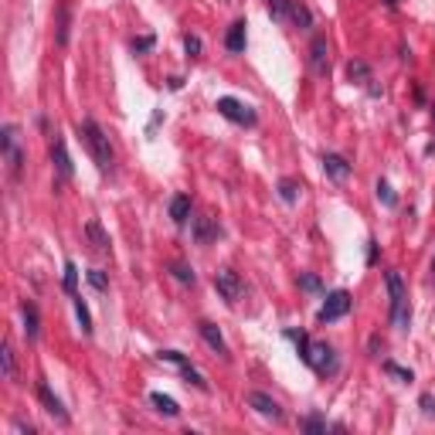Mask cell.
Wrapping results in <instances>:
<instances>
[{"mask_svg": "<svg viewBox=\"0 0 435 435\" xmlns=\"http://www.w3.org/2000/svg\"><path fill=\"white\" fill-rule=\"evenodd\" d=\"M78 133H82V140H85V146H89L95 167H99L102 173L112 171V146H109V136L102 133V126L95 123L92 116H85V119L78 123Z\"/></svg>", "mask_w": 435, "mask_h": 435, "instance_id": "6da1fadb", "label": "cell"}, {"mask_svg": "<svg viewBox=\"0 0 435 435\" xmlns=\"http://www.w3.org/2000/svg\"><path fill=\"white\" fill-rule=\"evenodd\" d=\"M385 282H388V296H391V323L398 326V330H408V326H412V310H408L404 279L391 269V272H385Z\"/></svg>", "mask_w": 435, "mask_h": 435, "instance_id": "7a4b0ae2", "label": "cell"}, {"mask_svg": "<svg viewBox=\"0 0 435 435\" xmlns=\"http://www.w3.org/2000/svg\"><path fill=\"white\" fill-rule=\"evenodd\" d=\"M218 112L235 126H255L259 123L255 109H252L249 102H242V99H232V95H221V99H218Z\"/></svg>", "mask_w": 435, "mask_h": 435, "instance_id": "3957f363", "label": "cell"}, {"mask_svg": "<svg viewBox=\"0 0 435 435\" xmlns=\"http://www.w3.org/2000/svg\"><path fill=\"white\" fill-rule=\"evenodd\" d=\"M0 146H4V160H7V171L14 181H21V171H24V154H21V146H17V126H4V133H0Z\"/></svg>", "mask_w": 435, "mask_h": 435, "instance_id": "277c9868", "label": "cell"}, {"mask_svg": "<svg viewBox=\"0 0 435 435\" xmlns=\"http://www.w3.org/2000/svg\"><path fill=\"white\" fill-rule=\"evenodd\" d=\"M215 289L221 293V299H225L228 306H235V303L242 299V293H245V282H242V276H238L235 269H218L215 272Z\"/></svg>", "mask_w": 435, "mask_h": 435, "instance_id": "5b68a950", "label": "cell"}, {"mask_svg": "<svg viewBox=\"0 0 435 435\" xmlns=\"http://www.w3.org/2000/svg\"><path fill=\"white\" fill-rule=\"evenodd\" d=\"M306 364H310L316 374H337V350L330 347V343H310V350H306Z\"/></svg>", "mask_w": 435, "mask_h": 435, "instance_id": "8992f818", "label": "cell"}, {"mask_svg": "<svg viewBox=\"0 0 435 435\" xmlns=\"http://www.w3.org/2000/svg\"><path fill=\"white\" fill-rule=\"evenodd\" d=\"M347 313H350V293H347V289H333V293L326 296V303L320 306L316 320H320V323H333V320H340Z\"/></svg>", "mask_w": 435, "mask_h": 435, "instance_id": "52a82bcc", "label": "cell"}, {"mask_svg": "<svg viewBox=\"0 0 435 435\" xmlns=\"http://www.w3.org/2000/svg\"><path fill=\"white\" fill-rule=\"evenodd\" d=\"M310 68L313 75H326L330 72V45H326L323 34H316L310 45Z\"/></svg>", "mask_w": 435, "mask_h": 435, "instance_id": "ba28073f", "label": "cell"}, {"mask_svg": "<svg viewBox=\"0 0 435 435\" xmlns=\"http://www.w3.org/2000/svg\"><path fill=\"white\" fill-rule=\"evenodd\" d=\"M249 408H255L262 419H272V421H282V408L276 398H269L265 391H252L249 394Z\"/></svg>", "mask_w": 435, "mask_h": 435, "instance_id": "9c48e42d", "label": "cell"}, {"mask_svg": "<svg viewBox=\"0 0 435 435\" xmlns=\"http://www.w3.org/2000/svg\"><path fill=\"white\" fill-rule=\"evenodd\" d=\"M198 333H201L204 343H208L211 350H218V354H221L225 360L232 358V350H228V343H225V337H221V330H218L211 320H201V323H198Z\"/></svg>", "mask_w": 435, "mask_h": 435, "instance_id": "30bf717a", "label": "cell"}, {"mask_svg": "<svg viewBox=\"0 0 435 435\" xmlns=\"http://www.w3.org/2000/svg\"><path fill=\"white\" fill-rule=\"evenodd\" d=\"M51 163H55V171H58L62 181H72V177H75V167H72V156H68V150H65L62 136H58L55 146H51Z\"/></svg>", "mask_w": 435, "mask_h": 435, "instance_id": "8fae6325", "label": "cell"}, {"mask_svg": "<svg viewBox=\"0 0 435 435\" xmlns=\"http://www.w3.org/2000/svg\"><path fill=\"white\" fill-rule=\"evenodd\" d=\"M218 235H221V225H218V218H194V242L198 245H211Z\"/></svg>", "mask_w": 435, "mask_h": 435, "instance_id": "7c38bea8", "label": "cell"}, {"mask_svg": "<svg viewBox=\"0 0 435 435\" xmlns=\"http://www.w3.org/2000/svg\"><path fill=\"white\" fill-rule=\"evenodd\" d=\"M323 171H326V177H330V181L343 184V181L350 177V171H354V167H350L340 154H323Z\"/></svg>", "mask_w": 435, "mask_h": 435, "instance_id": "4fadbf2b", "label": "cell"}, {"mask_svg": "<svg viewBox=\"0 0 435 435\" xmlns=\"http://www.w3.org/2000/svg\"><path fill=\"white\" fill-rule=\"evenodd\" d=\"M38 398H41V404H45L48 415H55V419L62 421V425H68V412H65L62 402L51 394V388H48V385H38Z\"/></svg>", "mask_w": 435, "mask_h": 435, "instance_id": "5bb4252c", "label": "cell"}, {"mask_svg": "<svg viewBox=\"0 0 435 435\" xmlns=\"http://www.w3.org/2000/svg\"><path fill=\"white\" fill-rule=\"evenodd\" d=\"M21 316H24V333H28V340H38V337H41V320H38V306H34L31 299L21 303Z\"/></svg>", "mask_w": 435, "mask_h": 435, "instance_id": "9a60e30c", "label": "cell"}, {"mask_svg": "<svg viewBox=\"0 0 435 435\" xmlns=\"http://www.w3.org/2000/svg\"><path fill=\"white\" fill-rule=\"evenodd\" d=\"M245 21H235L232 28H228V34H225V48L232 51V55H242L245 51Z\"/></svg>", "mask_w": 435, "mask_h": 435, "instance_id": "2e32d148", "label": "cell"}, {"mask_svg": "<svg viewBox=\"0 0 435 435\" xmlns=\"http://www.w3.org/2000/svg\"><path fill=\"white\" fill-rule=\"evenodd\" d=\"M85 235H89V242H92V249L99 252V255H109V249H112V245H109V235L102 232V225H99L95 218L85 225Z\"/></svg>", "mask_w": 435, "mask_h": 435, "instance_id": "e0dca14e", "label": "cell"}, {"mask_svg": "<svg viewBox=\"0 0 435 435\" xmlns=\"http://www.w3.org/2000/svg\"><path fill=\"white\" fill-rule=\"evenodd\" d=\"M150 404H154L160 415H167V419H177V415H181V404L173 402L171 394H160V391H154V394H150Z\"/></svg>", "mask_w": 435, "mask_h": 435, "instance_id": "ac0fdd59", "label": "cell"}, {"mask_svg": "<svg viewBox=\"0 0 435 435\" xmlns=\"http://www.w3.org/2000/svg\"><path fill=\"white\" fill-rule=\"evenodd\" d=\"M171 218L173 225H187V218H190V198L187 194H173L171 198Z\"/></svg>", "mask_w": 435, "mask_h": 435, "instance_id": "d6986e66", "label": "cell"}, {"mask_svg": "<svg viewBox=\"0 0 435 435\" xmlns=\"http://www.w3.org/2000/svg\"><path fill=\"white\" fill-rule=\"evenodd\" d=\"M177 367H181V374H184V381H187V385H194L198 391H208V381H204V374H201V371H194V367H190V360H187V358L177 360Z\"/></svg>", "mask_w": 435, "mask_h": 435, "instance_id": "ffe728a7", "label": "cell"}, {"mask_svg": "<svg viewBox=\"0 0 435 435\" xmlns=\"http://www.w3.org/2000/svg\"><path fill=\"white\" fill-rule=\"evenodd\" d=\"M0 360H4V377H7V381H14V377H17V360H14V347H11L7 340H4Z\"/></svg>", "mask_w": 435, "mask_h": 435, "instance_id": "44dd1931", "label": "cell"}, {"mask_svg": "<svg viewBox=\"0 0 435 435\" xmlns=\"http://www.w3.org/2000/svg\"><path fill=\"white\" fill-rule=\"evenodd\" d=\"M299 190H303V187L296 184V181H289V177H282V181H279V198L286 204H296V201H299Z\"/></svg>", "mask_w": 435, "mask_h": 435, "instance_id": "7402d4cb", "label": "cell"}, {"mask_svg": "<svg viewBox=\"0 0 435 435\" xmlns=\"http://www.w3.org/2000/svg\"><path fill=\"white\" fill-rule=\"evenodd\" d=\"M293 4H296V0H269V11H272V17H276V21H289V14H293Z\"/></svg>", "mask_w": 435, "mask_h": 435, "instance_id": "603a6c76", "label": "cell"}, {"mask_svg": "<svg viewBox=\"0 0 435 435\" xmlns=\"http://www.w3.org/2000/svg\"><path fill=\"white\" fill-rule=\"evenodd\" d=\"M171 276L177 282H184V286H194V279H198V276H194V269H187L184 262H171Z\"/></svg>", "mask_w": 435, "mask_h": 435, "instance_id": "cb8c5ba5", "label": "cell"}, {"mask_svg": "<svg viewBox=\"0 0 435 435\" xmlns=\"http://www.w3.org/2000/svg\"><path fill=\"white\" fill-rule=\"evenodd\" d=\"M347 78H350V82H371V68L364 62H350L347 65Z\"/></svg>", "mask_w": 435, "mask_h": 435, "instance_id": "d4e9b609", "label": "cell"}, {"mask_svg": "<svg viewBox=\"0 0 435 435\" xmlns=\"http://www.w3.org/2000/svg\"><path fill=\"white\" fill-rule=\"evenodd\" d=\"M68 24H72V17H68V7H58V45H68Z\"/></svg>", "mask_w": 435, "mask_h": 435, "instance_id": "484cf974", "label": "cell"}, {"mask_svg": "<svg viewBox=\"0 0 435 435\" xmlns=\"http://www.w3.org/2000/svg\"><path fill=\"white\" fill-rule=\"evenodd\" d=\"M75 316H78V323H82V333H92V316H89V306L82 299H75Z\"/></svg>", "mask_w": 435, "mask_h": 435, "instance_id": "4316f807", "label": "cell"}, {"mask_svg": "<svg viewBox=\"0 0 435 435\" xmlns=\"http://www.w3.org/2000/svg\"><path fill=\"white\" fill-rule=\"evenodd\" d=\"M289 21H296V24H303V28H310V24H313L310 11H306V7H303L299 0H296V4H293V14H289Z\"/></svg>", "mask_w": 435, "mask_h": 435, "instance_id": "83f0119b", "label": "cell"}, {"mask_svg": "<svg viewBox=\"0 0 435 435\" xmlns=\"http://www.w3.org/2000/svg\"><path fill=\"white\" fill-rule=\"evenodd\" d=\"M377 201H385L388 208H394V204H398V198H394V190H391L388 181H377Z\"/></svg>", "mask_w": 435, "mask_h": 435, "instance_id": "f1b7e54d", "label": "cell"}, {"mask_svg": "<svg viewBox=\"0 0 435 435\" xmlns=\"http://www.w3.org/2000/svg\"><path fill=\"white\" fill-rule=\"evenodd\" d=\"M75 286H78V265L65 262V289H68V293H75Z\"/></svg>", "mask_w": 435, "mask_h": 435, "instance_id": "f546056e", "label": "cell"}, {"mask_svg": "<svg viewBox=\"0 0 435 435\" xmlns=\"http://www.w3.org/2000/svg\"><path fill=\"white\" fill-rule=\"evenodd\" d=\"M385 371H388L391 377H398V381H415V374L404 371V367H398V364H391V360H385Z\"/></svg>", "mask_w": 435, "mask_h": 435, "instance_id": "4dcf8cb0", "label": "cell"}, {"mask_svg": "<svg viewBox=\"0 0 435 435\" xmlns=\"http://www.w3.org/2000/svg\"><path fill=\"white\" fill-rule=\"evenodd\" d=\"M184 51L190 58H198V55H201V38H198V34H184Z\"/></svg>", "mask_w": 435, "mask_h": 435, "instance_id": "1f68e13d", "label": "cell"}, {"mask_svg": "<svg viewBox=\"0 0 435 435\" xmlns=\"http://www.w3.org/2000/svg\"><path fill=\"white\" fill-rule=\"evenodd\" d=\"M303 429H306V432H313V435H320V432H326V421L313 415V419H306V421H303Z\"/></svg>", "mask_w": 435, "mask_h": 435, "instance_id": "d6a6232c", "label": "cell"}, {"mask_svg": "<svg viewBox=\"0 0 435 435\" xmlns=\"http://www.w3.org/2000/svg\"><path fill=\"white\" fill-rule=\"evenodd\" d=\"M89 282H92L95 289H106L109 282H106V272H99V269H92V272H89Z\"/></svg>", "mask_w": 435, "mask_h": 435, "instance_id": "836d02e7", "label": "cell"}, {"mask_svg": "<svg viewBox=\"0 0 435 435\" xmlns=\"http://www.w3.org/2000/svg\"><path fill=\"white\" fill-rule=\"evenodd\" d=\"M154 48V38L146 34V38H133V51H150Z\"/></svg>", "mask_w": 435, "mask_h": 435, "instance_id": "e575fe53", "label": "cell"}, {"mask_svg": "<svg viewBox=\"0 0 435 435\" xmlns=\"http://www.w3.org/2000/svg\"><path fill=\"white\" fill-rule=\"evenodd\" d=\"M299 286L310 289V293H316V289H320V279H316V276H299Z\"/></svg>", "mask_w": 435, "mask_h": 435, "instance_id": "d590c367", "label": "cell"}, {"mask_svg": "<svg viewBox=\"0 0 435 435\" xmlns=\"http://www.w3.org/2000/svg\"><path fill=\"white\" fill-rule=\"evenodd\" d=\"M421 412H425V415H435V398L432 394H421Z\"/></svg>", "mask_w": 435, "mask_h": 435, "instance_id": "8d00e7d4", "label": "cell"}, {"mask_svg": "<svg viewBox=\"0 0 435 435\" xmlns=\"http://www.w3.org/2000/svg\"><path fill=\"white\" fill-rule=\"evenodd\" d=\"M432 269H435V259H432Z\"/></svg>", "mask_w": 435, "mask_h": 435, "instance_id": "74e56055", "label": "cell"}, {"mask_svg": "<svg viewBox=\"0 0 435 435\" xmlns=\"http://www.w3.org/2000/svg\"><path fill=\"white\" fill-rule=\"evenodd\" d=\"M432 116H435V109H432Z\"/></svg>", "mask_w": 435, "mask_h": 435, "instance_id": "f35d334b", "label": "cell"}]
</instances>
